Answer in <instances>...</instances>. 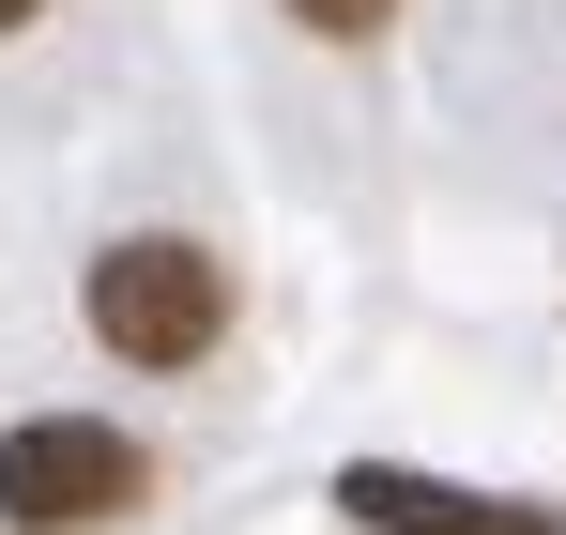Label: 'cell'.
<instances>
[{"mask_svg": "<svg viewBox=\"0 0 566 535\" xmlns=\"http://www.w3.org/2000/svg\"><path fill=\"white\" fill-rule=\"evenodd\" d=\"M230 261L199 245V230H123V245H93V275H77V322H93L107 367H138V382H185V367L230 353Z\"/></svg>", "mask_w": 566, "mask_h": 535, "instance_id": "1", "label": "cell"}, {"mask_svg": "<svg viewBox=\"0 0 566 535\" xmlns=\"http://www.w3.org/2000/svg\"><path fill=\"white\" fill-rule=\"evenodd\" d=\"M154 505V459L107 413H15L0 429V535H107Z\"/></svg>", "mask_w": 566, "mask_h": 535, "instance_id": "2", "label": "cell"}, {"mask_svg": "<svg viewBox=\"0 0 566 535\" xmlns=\"http://www.w3.org/2000/svg\"><path fill=\"white\" fill-rule=\"evenodd\" d=\"M337 505L368 535H490V490H444V474H413V459H353Z\"/></svg>", "mask_w": 566, "mask_h": 535, "instance_id": "3", "label": "cell"}, {"mask_svg": "<svg viewBox=\"0 0 566 535\" xmlns=\"http://www.w3.org/2000/svg\"><path fill=\"white\" fill-rule=\"evenodd\" d=\"M276 15L306 46H382V31H398V0H276Z\"/></svg>", "mask_w": 566, "mask_h": 535, "instance_id": "4", "label": "cell"}, {"mask_svg": "<svg viewBox=\"0 0 566 535\" xmlns=\"http://www.w3.org/2000/svg\"><path fill=\"white\" fill-rule=\"evenodd\" d=\"M31 15H46V0H0V31H31Z\"/></svg>", "mask_w": 566, "mask_h": 535, "instance_id": "5", "label": "cell"}]
</instances>
